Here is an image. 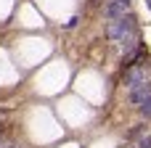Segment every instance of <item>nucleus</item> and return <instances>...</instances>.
I'll list each match as a JSON object with an SVG mask.
<instances>
[{
    "label": "nucleus",
    "instance_id": "nucleus-5",
    "mask_svg": "<svg viewBox=\"0 0 151 148\" xmlns=\"http://www.w3.org/2000/svg\"><path fill=\"white\" fill-rule=\"evenodd\" d=\"M138 109H141V114H143V117H151V95L141 103V106H138Z\"/></svg>",
    "mask_w": 151,
    "mask_h": 148
},
{
    "label": "nucleus",
    "instance_id": "nucleus-7",
    "mask_svg": "<svg viewBox=\"0 0 151 148\" xmlns=\"http://www.w3.org/2000/svg\"><path fill=\"white\" fill-rule=\"evenodd\" d=\"M146 3H149V8H151V0H146Z\"/></svg>",
    "mask_w": 151,
    "mask_h": 148
},
{
    "label": "nucleus",
    "instance_id": "nucleus-8",
    "mask_svg": "<svg viewBox=\"0 0 151 148\" xmlns=\"http://www.w3.org/2000/svg\"><path fill=\"white\" fill-rule=\"evenodd\" d=\"M3 148H11V146H3Z\"/></svg>",
    "mask_w": 151,
    "mask_h": 148
},
{
    "label": "nucleus",
    "instance_id": "nucleus-4",
    "mask_svg": "<svg viewBox=\"0 0 151 148\" xmlns=\"http://www.w3.org/2000/svg\"><path fill=\"white\" fill-rule=\"evenodd\" d=\"M149 77H146V71L143 69H133L130 74H127V87H133V85H138V82H146Z\"/></svg>",
    "mask_w": 151,
    "mask_h": 148
},
{
    "label": "nucleus",
    "instance_id": "nucleus-6",
    "mask_svg": "<svg viewBox=\"0 0 151 148\" xmlns=\"http://www.w3.org/2000/svg\"><path fill=\"white\" fill-rule=\"evenodd\" d=\"M138 148H151V138H141L138 140Z\"/></svg>",
    "mask_w": 151,
    "mask_h": 148
},
{
    "label": "nucleus",
    "instance_id": "nucleus-3",
    "mask_svg": "<svg viewBox=\"0 0 151 148\" xmlns=\"http://www.w3.org/2000/svg\"><path fill=\"white\" fill-rule=\"evenodd\" d=\"M130 90V101L135 103V106H141L146 98L151 95V85H149V79L146 82H138V85H133V87H127Z\"/></svg>",
    "mask_w": 151,
    "mask_h": 148
},
{
    "label": "nucleus",
    "instance_id": "nucleus-1",
    "mask_svg": "<svg viewBox=\"0 0 151 148\" xmlns=\"http://www.w3.org/2000/svg\"><path fill=\"white\" fill-rule=\"evenodd\" d=\"M106 34H109V40L122 42L127 50H133L135 48V19L130 13L119 16V19H111L109 26H106Z\"/></svg>",
    "mask_w": 151,
    "mask_h": 148
},
{
    "label": "nucleus",
    "instance_id": "nucleus-2",
    "mask_svg": "<svg viewBox=\"0 0 151 148\" xmlns=\"http://www.w3.org/2000/svg\"><path fill=\"white\" fill-rule=\"evenodd\" d=\"M104 13H106L109 19L127 16V13H130V0H109V3H106V8H104Z\"/></svg>",
    "mask_w": 151,
    "mask_h": 148
}]
</instances>
